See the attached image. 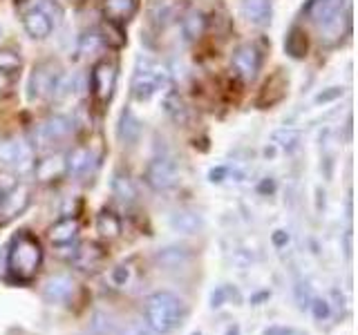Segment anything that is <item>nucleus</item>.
Masks as SVG:
<instances>
[{
	"mask_svg": "<svg viewBox=\"0 0 358 335\" xmlns=\"http://www.w3.org/2000/svg\"><path fill=\"white\" fill-rule=\"evenodd\" d=\"M43 266V246L29 230H18L7 248V271L14 282H31Z\"/></svg>",
	"mask_w": 358,
	"mask_h": 335,
	"instance_id": "f257e3e1",
	"label": "nucleus"
},
{
	"mask_svg": "<svg viewBox=\"0 0 358 335\" xmlns=\"http://www.w3.org/2000/svg\"><path fill=\"white\" fill-rule=\"evenodd\" d=\"M145 324L157 335H168L184 324L186 304L184 299L171 293V290H157L145 299Z\"/></svg>",
	"mask_w": 358,
	"mask_h": 335,
	"instance_id": "f03ea898",
	"label": "nucleus"
},
{
	"mask_svg": "<svg viewBox=\"0 0 358 335\" xmlns=\"http://www.w3.org/2000/svg\"><path fill=\"white\" fill-rule=\"evenodd\" d=\"M307 11L327 45L341 43L350 31V0H311Z\"/></svg>",
	"mask_w": 358,
	"mask_h": 335,
	"instance_id": "7ed1b4c3",
	"label": "nucleus"
},
{
	"mask_svg": "<svg viewBox=\"0 0 358 335\" xmlns=\"http://www.w3.org/2000/svg\"><path fill=\"white\" fill-rule=\"evenodd\" d=\"M171 83V76H168V70L157 63L148 56H141L137 61V67H134V74H132V83H130V92H132V98L137 100H150L159 89L168 87Z\"/></svg>",
	"mask_w": 358,
	"mask_h": 335,
	"instance_id": "20e7f679",
	"label": "nucleus"
},
{
	"mask_svg": "<svg viewBox=\"0 0 358 335\" xmlns=\"http://www.w3.org/2000/svg\"><path fill=\"white\" fill-rule=\"evenodd\" d=\"M63 72L61 67L54 61H43L34 67V72L29 76V98L34 100H45L56 96V89L61 85Z\"/></svg>",
	"mask_w": 358,
	"mask_h": 335,
	"instance_id": "39448f33",
	"label": "nucleus"
},
{
	"mask_svg": "<svg viewBox=\"0 0 358 335\" xmlns=\"http://www.w3.org/2000/svg\"><path fill=\"white\" fill-rule=\"evenodd\" d=\"M115 87H117V65L112 61H99L92 67V74H90V89H92L96 103L101 105L110 103L112 94H115Z\"/></svg>",
	"mask_w": 358,
	"mask_h": 335,
	"instance_id": "423d86ee",
	"label": "nucleus"
},
{
	"mask_svg": "<svg viewBox=\"0 0 358 335\" xmlns=\"http://www.w3.org/2000/svg\"><path fill=\"white\" fill-rule=\"evenodd\" d=\"M34 161L31 145L20 137H3L0 139V163L14 170H25Z\"/></svg>",
	"mask_w": 358,
	"mask_h": 335,
	"instance_id": "0eeeda50",
	"label": "nucleus"
},
{
	"mask_svg": "<svg viewBox=\"0 0 358 335\" xmlns=\"http://www.w3.org/2000/svg\"><path fill=\"white\" fill-rule=\"evenodd\" d=\"M31 204V188L25 184H18L14 188H9L7 193L0 199V226L14 221L20 217Z\"/></svg>",
	"mask_w": 358,
	"mask_h": 335,
	"instance_id": "6e6552de",
	"label": "nucleus"
},
{
	"mask_svg": "<svg viewBox=\"0 0 358 335\" xmlns=\"http://www.w3.org/2000/svg\"><path fill=\"white\" fill-rule=\"evenodd\" d=\"M179 181V170L171 159H152L145 168V184L157 193H166Z\"/></svg>",
	"mask_w": 358,
	"mask_h": 335,
	"instance_id": "1a4fd4ad",
	"label": "nucleus"
},
{
	"mask_svg": "<svg viewBox=\"0 0 358 335\" xmlns=\"http://www.w3.org/2000/svg\"><path fill=\"white\" fill-rule=\"evenodd\" d=\"M260 65H262V56L257 52L255 45H240V47L233 52L231 67L242 81H253L257 72H260Z\"/></svg>",
	"mask_w": 358,
	"mask_h": 335,
	"instance_id": "9d476101",
	"label": "nucleus"
},
{
	"mask_svg": "<svg viewBox=\"0 0 358 335\" xmlns=\"http://www.w3.org/2000/svg\"><path fill=\"white\" fill-rule=\"evenodd\" d=\"M106 257H108V253L103 251L101 244L83 241V244H78V248L74 251L72 264H74V268H78V271H83V273H96L99 268L106 264Z\"/></svg>",
	"mask_w": 358,
	"mask_h": 335,
	"instance_id": "9b49d317",
	"label": "nucleus"
},
{
	"mask_svg": "<svg viewBox=\"0 0 358 335\" xmlns=\"http://www.w3.org/2000/svg\"><path fill=\"white\" fill-rule=\"evenodd\" d=\"M76 293V282L70 275H54L43 286V299L48 304H67Z\"/></svg>",
	"mask_w": 358,
	"mask_h": 335,
	"instance_id": "f8f14e48",
	"label": "nucleus"
},
{
	"mask_svg": "<svg viewBox=\"0 0 358 335\" xmlns=\"http://www.w3.org/2000/svg\"><path fill=\"white\" fill-rule=\"evenodd\" d=\"M74 132V121L70 117L54 114L38 128V139L43 143H59Z\"/></svg>",
	"mask_w": 358,
	"mask_h": 335,
	"instance_id": "ddd939ff",
	"label": "nucleus"
},
{
	"mask_svg": "<svg viewBox=\"0 0 358 335\" xmlns=\"http://www.w3.org/2000/svg\"><path fill=\"white\" fill-rule=\"evenodd\" d=\"M22 27L29 34L31 38L36 40H43L48 38L52 29H54V20L45 14L41 7H31L29 11H25V16H22Z\"/></svg>",
	"mask_w": 358,
	"mask_h": 335,
	"instance_id": "4468645a",
	"label": "nucleus"
},
{
	"mask_svg": "<svg viewBox=\"0 0 358 335\" xmlns=\"http://www.w3.org/2000/svg\"><path fill=\"white\" fill-rule=\"evenodd\" d=\"M34 174H36L38 181L43 184H50L61 179L63 174H67L65 170V156L61 154H50V156H43L36 163H34Z\"/></svg>",
	"mask_w": 358,
	"mask_h": 335,
	"instance_id": "2eb2a0df",
	"label": "nucleus"
},
{
	"mask_svg": "<svg viewBox=\"0 0 358 335\" xmlns=\"http://www.w3.org/2000/svg\"><path fill=\"white\" fill-rule=\"evenodd\" d=\"M141 132H143V126L141 121L137 119L132 110H123L121 117H119V126H117V137L123 145H134L139 143L141 139Z\"/></svg>",
	"mask_w": 358,
	"mask_h": 335,
	"instance_id": "dca6fc26",
	"label": "nucleus"
},
{
	"mask_svg": "<svg viewBox=\"0 0 358 335\" xmlns=\"http://www.w3.org/2000/svg\"><path fill=\"white\" fill-rule=\"evenodd\" d=\"M287 78H285V74H273L268 81L264 83V87H262V92H260V96H257V105L260 107H273L275 103H280L285 96H287Z\"/></svg>",
	"mask_w": 358,
	"mask_h": 335,
	"instance_id": "f3484780",
	"label": "nucleus"
},
{
	"mask_svg": "<svg viewBox=\"0 0 358 335\" xmlns=\"http://www.w3.org/2000/svg\"><path fill=\"white\" fill-rule=\"evenodd\" d=\"M78 230H81V223H78V219L74 217H65V219H59L54 223V226L50 228V241L54 246H59V248H63V246H70L72 241H76L78 237Z\"/></svg>",
	"mask_w": 358,
	"mask_h": 335,
	"instance_id": "a211bd4d",
	"label": "nucleus"
},
{
	"mask_svg": "<svg viewBox=\"0 0 358 335\" xmlns=\"http://www.w3.org/2000/svg\"><path fill=\"white\" fill-rule=\"evenodd\" d=\"M155 262L166 271H179L190 262V251L182 248V246H168L155 253Z\"/></svg>",
	"mask_w": 358,
	"mask_h": 335,
	"instance_id": "6ab92c4d",
	"label": "nucleus"
},
{
	"mask_svg": "<svg viewBox=\"0 0 358 335\" xmlns=\"http://www.w3.org/2000/svg\"><path fill=\"white\" fill-rule=\"evenodd\" d=\"M242 16L251 25L262 27L271 20V0H244L242 3Z\"/></svg>",
	"mask_w": 358,
	"mask_h": 335,
	"instance_id": "aec40b11",
	"label": "nucleus"
},
{
	"mask_svg": "<svg viewBox=\"0 0 358 335\" xmlns=\"http://www.w3.org/2000/svg\"><path fill=\"white\" fill-rule=\"evenodd\" d=\"M201 226H204V219L195 210H177L171 217V228L182 234H195L201 230Z\"/></svg>",
	"mask_w": 358,
	"mask_h": 335,
	"instance_id": "412c9836",
	"label": "nucleus"
},
{
	"mask_svg": "<svg viewBox=\"0 0 358 335\" xmlns=\"http://www.w3.org/2000/svg\"><path fill=\"white\" fill-rule=\"evenodd\" d=\"M103 11L110 22H126L137 11V0H103Z\"/></svg>",
	"mask_w": 358,
	"mask_h": 335,
	"instance_id": "4be33fe9",
	"label": "nucleus"
},
{
	"mask_svg": "<svg viewBox=\"0 0 358 335\" xmlns=\"http://www.w3.org/2000/svg\"><path fill=\"white\" fill-rule=\"evenodd\" d=\"M164 112L173 123H177V126H184V123L188 121V107L184 103V98L179 96V92H175V89H168V92H166Z\"/></svg>",
	"mask_w": 358,
	"mask_h": 335,
	"instance_id": "5701e85b",
	"label": "nucleus"
},
{
	"mask_svg": "<svg viewBox=\"0 0 358 335\" xmlns=\"http://www.w3.org/2000/svg\"><path fill=\"white\" fill-rule=\"evenodd\" d=\"M204 29H206V16L201 9L193 7L182 16V31L186 40H197L201 34H204Z\"/></svg>",
	"mask_w": 358,
	"mask_h": 335,
	"instance_id": "b1692460",
	"label": "nucleus"
},
{
	"mask_svg": "<svg viewBox=\"0 0 358 335\" xmlns=\"http://www.w3.org/2000/svg\"><path fill=\"white\" fill-rule=\"evenodd\" d=\"M285 52L291 56V59H305L309 52V40H307V31L300 27H291L287 38H285Z\"/></svg>",
	"mask_w": 358,
	"mask_h": 335,
	"instance_id": "393cba45",
	"label": "nucleus"
},
{
	"mask_svg": "<svg viewBox=\"0 0 358 335\" xmlns=\"http://www.w3.org/2000/svg\"><path fill=\"white\" fill-rule=\"evenodd\" d=\"M92 161H94L92 150H87L81 145V148H74L65 156V170H67V174H85Z\"/></svg>",
	"mask_w": 358,
	"mask_h": 335,
	"instance_id": "a878e982",
	"label": "nucleus"
},
{
	"mask_svg": "<svg viewBox=\"0 0 358 335\" xmlns=\"http://www.w3.org/2000/svg\"><path fill=\"white\" fill-rule=\"evenodd\" d=\"M112 195H115L119 201H123V204H132L134 199H137V188H134L132 179L128 174L123 172H115L112 174Z\"/></svg>",
	"mask_w": 358,
	"mask_h": 335,
	"instance_id": "bb28decb",
	"label": "nucleus"
},
{
	"mask_svg": "<svg viewBox=\"0 0 358 335\" xmlns=\"http://www.w3.org/2000/svg\"><path fill=\"white\" fill-rule=\"evenodd\" d=\"M96 232L101 237H108V239H115L121 234V221L115 212L103 210L101 215L96 217Z\"/></svg>",
	"mask_w": 358,
	"mask_h": 335,
	"instance_id": "cd10ccee",
	"label": "nucleus"
},
{
	"mask_svg": "<svg viewBox=\"0 0 358 335\" xmlns=\"http://www.w3.org/2000/svg\"><path fill=\"white\" fill-rule=\"evenodd\" d=\"M90 333L92 335H110L115 333V318L112 313L106 311H96L92 320H90Z\"/></svg>",
	"mask_w": 358,
	"mask_h": 335,
	"instance_id": "c85d7f7f",
	"label": "nucleus"
},
{
	"mask_svg": "<svg viewBox=\"0 0 358 335\" xmlns=\"http://www.w3.org/2000/svg\"><path fill=\"white\" fill-rule=\"evenodd\" d=\"M271 141L278 145V148H282V150H296L298 148V143H300V132L294 130V128H280L273 132V137Z\"/></svg>",
	"mask_w": 358,
	"mask_h": 335,
	"instance_id": "c756f323",
	"label": "nucleus"
},
{
	"mask_svg": "<svg viewBox=\"0 0 358 335\" xmlns=\"http://www.w3.org/2000/svg\"><path fill=\"white\" fill-rule=\"evenodd\" d=\"M103 36L96 31H87L81 36V40H78V54L81 56H94L99 54V50L103 47Z\"/></svg>",
	"mask_w": 358,
	"mask_h": 335,
	"instance_id": "7c9ffc66",
	"label": "nucleus"
},
{
	"mask_svg": "<svg viewBox=\"0 0 358 335\" xmlns=\"http://www.w3.org/2000/svg\"><path fill=\"white\" fill-rule=\"evenodd\" d=\"M20 67H22V59L18 52L0 47V72L16 74V72H20Z\"/></svg>",
	"mask_w": 358,
	"mask_h": 335,
	"instance_id": "2f4dec72",
	"label": "nucleus"
},
{
	"mask_svg": "<svg viewBox=\"0 0 358 335\" xmlns=\"http://www.w3.org/2000/svg\"><path fill=\"white\" fill-rule=\"evenodd\" d=\"M119 335H155L150 331L148 324H143V322H137V320H132V322H126L121 327Z\"/></svg>",
	"mask_w": 358,
	"mask_h": 335,
	"instance_id": "473e14b6",
	"label": "nucleus"
},
{
	"mask_svg": "<svg viewBox=\"0 0 358 335\" xmlns=\"http://www.w3.org/2000/svg\"><path fill=\"white\" fill-rule=\"evenodd\" d=\"M231 295H233V297H240L231 286H220L217 290H213V295H210V304H213V308L222 306L224 302H227V297H231Z\"/></svg>",
	"mask_w": 358,
	"mask_h": 335,
	"instance_id": "72a5a7b5",
	"label": "nucleus"
},
{
	"mask_svg": "<svg viewBox=\"0 0 358 335\" xmlns=\"http://www.w3.org/2000/svg\"><path fill=\"white\" fill-rule=\"evenodd\" d=\"M309 306H311V313H313V318H316V320H327L329 313H331L329 304L324 299H313Z\"/></svg>",
	"mask_w": 358,
	"mask_h": 335,
	"instance_id": "f704fd0d",
	"label": "nucleus"
},
{
	"mask_svg": "<svg viewBox=\"0 0 358 335\" xmlns=\"http://www.w3.org/2000/svg\"><path fill=\"white\" fill-rule=\"evenodd\" d=\"M130 279V268L128 266H117L115 271H112V284L115 286H126Z\"/></svg>",
	"mask_w": 358,
	"mask_h": 335,
	"instance_id": "c9c22d12",
	"label": "nucleus"
},
{
	"mask_svg": "<svg viewBox=\"0 0 358 335\" xmlns=\"http://www.w3.org/2000/svg\"><path fill=\"white\" fill-rule=\"evenodd\" d=\"M14 87V74H7V72H0V96H5L11 92Z\"/></svg>",
	"mask_w": 358,
	"mask_h": 335,
	"instance_id": "e433bc0d",
	"label": "nucleus"
},
{
	"mask_svg": "<svg viewBox=\"0 0 358 335\" xmlns=\"http://www.w3.org/2000/svg\"><path fill=\"white\" fill-rule=\"evenodd\" d=\"M229 174V168H224V165H220V168H213V170L208 172V179L213 184H220V181H224V177Z\"/></svg>",
	"mask_w": 358,
	"mask_h": 335,
	"instance_id": "4c0bfd02",
	"label": "nucleus"
},
{
	"mask_svg": "<svg viewBox=\"0 0 358 335\" xmlns=\"http://www.w3.org/2000/svg\"><path fill=\"white\" fill-rule=\"evenodd\" d=\"M331 92H327V94H320L316 100L318 103H327V100H331V98H338L341 94H343V87H329Z\"/></svg>",
	"mask_w": 358,
	"mask_h": 335,
	"instance_id": "58836bf2",
	"label": "nucleus"
},
{
	"mask_svg": "<svg viewBox=\"0 0 358 335\" xmlns=\"http://www.w3.org/2000/svg\"><path fill=\"white\" fill-rule=\"evenodd\" d=\"M264 335H296L294 329H287V327H268L264 331Z\"/></svg>",
	"mask_w": 358,
	"mask_h": 335,
	"instance_id": "ea45409f",
	"label": "nucleus"
},
{
	"mask_svg": "<svg viewBox=\"0 0 358 335\" xmlns=\"http://www.w3.org/2000/svg\"><path fill=\"white\" fill-rule=\"evenodd\" d=\"M289 241V234L285 232V230H278L275 234H273V244L275 246H285Z\"/></svg>",
	"mask_w": 358,
	"mask_h": 335,
	"instance_id": "a19ab883",
	"label": "nucleus"
},
{
	"mask_svg": "<svg viewBox=\"0 0 358 335\" xmlns=\"http://www.w3.org/2000/svg\"><path fill=\"white\" fill-rule=\"evenodd\" d=\"M227 335H240V329H238V327H233V329H229Z\"/></svg>",
	"mask_w": 358,
	"mask_h": 335,
	"instance_id": "79ce46f5",
	"label": "nucleus"
},
{
	"mask_svg": "<svg viewBox=\"0 0 358 335\" xmlns=\"http://www.w3.org/2000/svg\"><path fill=\"white\" fill-rule=\"evenodd\" d=\"M193 335H201V333H193Z\"/></svg>",
	"mask_w": 358,
	"mask_h": 335,
	"instance_id": "37998d69",
	"label": "nucleus"
}]
</instances>
